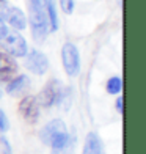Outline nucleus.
I'll return each mask as SVG.
<instances>
[{"label": "nucleus", "instance_id": "nucleus-15", "mask_svg": "<svg viewBox=\"0 0 146 154\" xmlns=\"http://www.w3.org/2000/svg\"><path fill=\"white\" fill-rule=\"evenodd\" d=\"M0 152L2 154H13L11 146H10L8 140H6L5 137H0Z\"/></svg>", "mask_w": 146, "mask_h": 154}, {"label": "nucleus", "instance_id": "nucleus-14", "mask_svg": "<svg viewBox=\"0 0 146 154\" xmlns=\"http://www.w3.org/2000/svg\"><path fill=\"white\" fill-rule=\"evenodd\" d=\"M60 5H61V10H63L66 14H71L74 11V2L72 0H60Z\"/></svg>", "mask_w": 146, "mask_h": 154}, {"label": "nucleus", "instance_id": "nucleus-11", "mask_svg": "<svg viewBox=\"0 0 146 154\" xmlns=\"http://www.w3.org/2000/svg\"><path fill=\"white\" fill-rule=\"evenodd\" d=\"M82 154H105L104 152V148H102V142L97 137L96 132H90L87 135Z\"/></svg>", "mask_w": 146, "mask_h": 154}, {"label": "nucleus", "instance_id": "nucleus-17", "mask_svg": "<svg viewBox=\"0 0 146 154\" xmlns=\"http://www.w3.org/2000/svg\"><path fill=\"white\" fill-rule=\"evenodd\" d=\"M6 32H8V30H6V25L3 24V20L0 19V39H2L5 35H6Z\"/></svg>", "mask_w": 146, "mask_h": 154}, {"label": "nucleus", "instance_id": "nucleus-20", "mask_svg": "<svg viewBox=\"0 0 146 154\" xmlns=\"http://www.w3.org/2000/svg\"><path fill=\"white\" fill-rule=\"evenodd\" d=\"M0 97H2V91H0Z\"/></svg>", "mask_w": 146, "mask_h": 154}, {"label": "nucleus", "instance_id": "nucleus-3", "mask_svg": "<svg viewBox=\"0 0 146 154\" xmlns=\"http://www.w3.org/2000/svg\"><path fill=\"white\" fill-rule=\"evenodd\" d=\"M61 58H63V66L65 71L69 77H75L80 71V55L77 47L71 43L63 44L61 49Z\"/></svg>", "mask_w": 146, "mask_h": 154}, {"label": "nucleus", "instance_id": "nucleus-7", "mask_svg": "<svg viewBox=\"0 0 146 154\" xmlns=\"http://www.w3.org/2000/svg\"><path fill=\"white\" fill-rule=\"evenodd\" d=\"M19 112L29 123H35L39 116V104L36 101V97L33 96L24 97L19 104Z\"/></svg>", "mask_w": 146, "mask_h": 154}, {"label": "nucleus", "instance_id": "nucleus-9", "mask_svg": "<svg viewBox=\"0 0 146 154\" xmlns=\"http://www.w3.org/2000/svg\"><path fill=\"white\" fill-rule=\"evenodd\" d=\"M17 65L13 57L6 54H0V80H11V75L16 72Z\"/></svg>", "mask_w": 146, "mask_h": 154}, {"label": "nucleus", "instance_id": "nucleus-6", "mask_svg": "<svg viewBox=\"0 0 146 154\" xmlns=\"http://www.w3.org/2000/svg\"><path fill=\"white\" fill-rule=\"evenodd\" d=\"M25 66L29 68L33 74L43 75L49 68V61H47L44 54H41L39 51H32L29 54V57H27V60H25Z\"/></svg>", "mask_w": 146, "mask_h": 154}, {"label": "nucleus", "instance_id": "nucleus-12", "mask_svg": "<svg viewBox=\"0 0 146 154\" xmlns=\"http://www.w3.org/2000/svg\"><path fill=\"white\" fill-rule=\"evenodd\" d=\"M46 14H47V20L50 22V30L55 32L58 30V17H57V11H55V6L52 3V0H47L46 2Z\"/></svg>", "mask_w": 146, "mask_h": 154}, {"label": "nucleus", "instance_id": "nucleus-18", "mask_svg": "<svg viewBox=\"0 0 146 154\" xmlns=\"http://www.w3.org/2000/svg\"><path fill=\"white\" fill-rule=\"evenodd\" d=\"M116 110L120 112V113H123V96L116 99Z\"/></svg>", "mask_w": 146, "mask_h": 154}, {"label": "nucleus", "instance_id": "nucleus-13", "mask_svg": "<svg viewBox=\"0 0 146 154\" xmlns=\"http://www.w3.org/2000/svg\"><path fill=\"white\" fill-rule=\"evenodd\" d=\"M121 87H123V83H121L120 77H112V79L107 82V91L110 94H118L121 91Z\"/></svg>", "mask_w": 146, "mask_h": 154}, {"label": "nucleus", "instance_id": "nucleus-16", "mask_svg": "<svg viewBox=\"0 0 146 154\" xmlns=\"http://www.w3.org/2000/svg\"><path fill=\"white\" fill-rule=\"evenodd\" d=\"M10 128V123H8V118H6V115L3 113L2 110H0V131L5 132V131H8Z\"/></svg>", "mask_w": 146, "mask_h": 154}, {"label": "nucleus", "instance_id": "nucleus-4", "mask_svg": "<svg viewBox=\"0 0 146 154\" xmlns=\"http://www.w3.org/2000/svg\"><path fill=\"white\" fill-rule=\"evenodd\" d=\"M0 19L6 20L16 30H24L27 27V19L24 13L19 8H16V6L6 5L3 2H0Z\"/></svg>", "mask_w": 146, "mask_h": 154}, {"label": "nucleus", "instance_id": "nucleus-8", "mask_svg": "<svg viewBox=\"0 0 146 154\" xmlns=\"http://www.w3.org/2000/svg\"><path fill=\"white\" fill-rule=\"evenodd\" d=\"M61 132H66V126L65 123L61 121V120H52L50 123H47L43 129H41V142L46 143V145H50V140L55 137V135H58L61 134Z\"/></svg>", "mask_w": 146, "mask_h": 154}, {"label": "nucleus", "instance_id": "nucleus-10", "mask_svg": "<svg viewBox=\"0 0 146 154\" xmlns=\"http://www.w3.org/2000/svg\"><path fill=\"white\" fill-rule=\"evenodd\" d=\"M29 88H30V79L27 75H19L16 79L10 80V83L6 85V91L11 96H20Z\"/></svg>", "mask_w": 146, "mask_h": 154}, {"label": "nucleus", "instance_id": "nucleus-2", "mask_svg": "<svg viewBox=\"0 0 146 154\" xmlns=\"http://www.w3.org/2000/svg\"><path fill=\"white\" fill-rule=\"evenodd\" d=\"M65 96V91H63V87L58 80H50L47 85L41 90V93L38 94L36 101L39 106L43 107H50L53 104H58L61 102Z\"/></svg>", "mask_w": 146, "mask_h": 154}, {"label": "nucleus", "instance_id": "nucleus-19", "mask_svg": "<svg viewBox=\"0 0 146 154\" xmlns=\"http://www.w3.org/2000/svg\"><path fill=\"white\" fill-rule=\"evenodd\" d=\"M68 148V146H66ZM66 148H63V149H58V151H53V154H71L69 151H66Z\"/></svg>", "mask_w": 146, "mask_h": 154}, {"label": "nucleus", "instance_id": "nucleus-1", "mask_svg": "<svg viewBox=\"0 0 146 154\" xmlns=\"http://www.w3.org/2000/svg\"><path fill=\"white\" fill-rule=\"evenodd\" d=\"M46 2L47 0H29L32 35L36 41H43L49 30V20H47V14H46Z\"/></svg>", "mask_w": 146, "mask_h": 154}, {"label": "nucleus", "instance_id": "nucleus-21", "mask_svg": "<svg viewBox=\"0 0 146 154\" xmlns=\"http://www.w3.org/2000/svg\"><path fill=\"white\" fill-rule=\"evenodd\" d=\"M0 2H2V0H0Z\"/></svg>", "mask_w": 146, "mask_h": 154}, {"label": "nucleus", "instance_id": "nucleus-5", "mask_svg": "<svg viewBox=\"0 0 146 154\" xmlns=\"http://www.w3.org/2000/svg\"><path fill=\"white\" fill-rule=\"evenodd\" d=\"M2 39H3V47L13 57H25L27 55V43L24 36H20L17 32H6V35Z\"/></svg>", "mask_w": 146, "mask_h": 154}]
</instances>
